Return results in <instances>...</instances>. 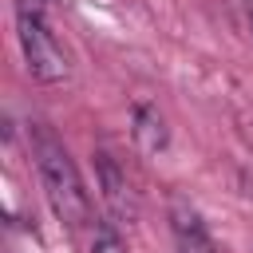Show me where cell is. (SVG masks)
<instances>
[{"label":"cell","mask_w":253,"mask_h":253,"mask_svg":"<svg viewBox=\"0 0 253 253\" xmlns=\"http://www.w3.org/2000/svg\"><path fill=\"white\" fill-rule=\"evenodd\" d=\"M32 4H40V8H43V4H51V0H32Z\"/></svg>","instance_id":"cell-8"},{"label":"cell","mask_w":253,"mask_h":253,"mask_svg":"<svg viewBox=\"0 0 253 253\" xmlns=\"http://www.w3.org/2000/svg\"><path fill=\"white\" fill-rule=\"evenodd\" d=\"M32 158H36V170H40V182H43V194L51 202V213L71 225V229H83L91 221V198L83 190V178L67 154V146L55 138L51 126L36 123L32 126Z\"/></svg>","instance_id":"cell-1"},{"label":"cell","mask_w":253,"mask_h":253,"mask_svg":"<svg viewBox=\"0 0 253 253\" xmlns=\"http://www.w3.org/2000/svg\"><path fill=\"white\" fill-rule=\"evenodd\" d=\"M91 253H126V241L119 237L115 221H99L95 237H91Z\"/></svg>","instance_id":"cell-6"},{"label":"cell","mask_w":253,"mask_h":253,"mask_svg":"<svg viewBox=\"0 0 253 253\" xmlns=\"http://www.w3.org/2000/svg\"><path fill=\"white\" fill-rule=\"evenodd\" d=\"M16 40H20V51H24V63H28L32 79H40V83H63L71 75L67 51L51 36L47 20L40 16V4H28V0L16 4Z\"/></svg>","instance_id":"cell-2"},{"label":"cell","mask_w":253,"mask_h":253,"mask_svg":"<svg viewBox=\"0 0 253 253\" xmlns=\"http://www.w3.org/2000/svg\"><path fill=\"white\" fill-rule=\"evenodd\" d=\"M134 142L146 150V154H154V150H162L166 146V123H162V115L154 111V107H134Z\"/></svg>","instance_id":"cell-5"},{"label":"cell","mask_w":253,"mask_h":253,"mask_svg":"<svg viewBox=\"0 0 253 253\" xmlns=\"http://www.w3.org/2000/svg\"><path fill=\"white\" fill-rule=\"evenodd\" d=\"M95 178H99V198L111 210V217L115 221H130L134 217V190H130L126 170L107 150H95Z\"/></svg>","instance_id":"cell-3"},{"label":"cell","mask_w":253,"mask_h":253,"mask_svg":"<svg viewBox=\"0 0 253 253\" xmlns=\"http://www.w3.org/2000/svg\"><path fill=\"white\" fill-rule=\"evenodd\" d=\"M245 12H249V32H253V0H245Z\"/></svg>","instance_id":"cell-7"},{"label":"cell","mask_w":253,"mask_h":253,"mask_svg":"<svg viewBox=\"0 0 253 253\" xmlns=\"http://www.w3.org/2000/svg\"><path fill=\"white\" fill-rule=\"evenodd\" d=\"M170 233H174V253H217L206 221L198 217V210L190 206H174L170 210Z\"/></svg>","instance_id":"cell-4"}]
</instances>
